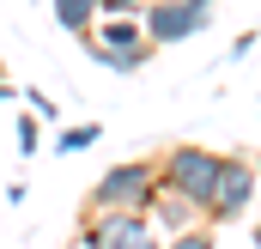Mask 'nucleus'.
I'll list each match as a JSON object with an SVG mask.
<instances>
[{
    "mask_svg": "<svg viewBox=\"0 0 261 249\" xmlns=\"http://www.w3.org/2000/svg\"><path fill=\"white\" fill-rule=\"evenodd\" d=\"M152 194H158V164L152 158H128V164H110L91 183L85 213H146Z\"/></svg>",
    "mask_w": 261,
    "mask_h": 249,
    "instance_id": "1",
    "label": "nucleus"
},
{
    "mask_svg": "<svg viewBox=\"0 0 261 249\" xmlns=\"http://www.w3.org/2000/svg\"><path fill=\"white\" fill-rule=\"evenodd\" d=\"M219 183V152H206V146H170L164 152V164H158V188H170V194H182V201H195L200 219H206V194Z\"/></svg>",
    "mask_w": 261,
    "mask_h": 249,
    "instance_id": "2",
    "label": "nucleus"
},
{
    "mask_svg": "<svg viewBox=\"0 0 261 249\" xmlns=\"http://www.w3.org/2000/svg\"><path fill=\"white\" fill-rule=\"evenodd\" d=\"M140 24H146V43H152V49L189 43V37H200V31L213 24V0H146Z\"/></svg>",
    "mask_w": 261,
    "mask_h": 249,
    "instance_id": "3",
    "label": "nucleus"
},
{
    "mask_svg": "<svg viewBox=\"0 0 261 249\" xmlns=\"http://www.w3.org/2000/svg\"><path fill=\"white\" fill-rule=\"evenodd\" d=\"M255 164L249 158H237V152H219V183L206 194V225H231V219H243L249 207H255Z\"/></svg>",
    "mask_w": 261,
    "mask_h": 249,
    "instance_id": "4",
    "label": "nucleus"
},
{
    "mask_svg": "<svg viewBox=\"0 0 261 249\" xmlns=\"http://www.w3.org/2000/svg\"><path fill=\"white\" fill-rule=\"evenodd\" d=\"M79 249H164L146 213H85Z\"/></svg>",
    "mask_w": 261,
    "mask_h": 249,
    "instance_id": "5",
    "label": "nucleus"
},
{
    "mask_svg": "<svg viewBox=\"0 0 261 249\" xmlns=\"http://www.w3.org/2000/svg\"><path fill=\"white\" fill-rule=\"evenodd\" d=\"M85 43V55L97 61V55H128V49H152L146 43V24L140 18H103V31H91V37H79Z\"/></svg>",
    "mask_w": 261,
    "mask_h": 249,
    "instance_id": "6",
    "label": "nucleus"
},
{
    "mask_svg": "<svg viewBox=\"0 0 261 249\" xmlns=\"http://www.w3.org/2000/svg\"><path fill=\"white\" fill-rule=\"evenodd\" d=\"M146 219H152V225H158L164 237H176V231H189V225H206L195 201H182V194H170V188H158V194H152V207H146Z\"/></svg>",
    "mask_w": 261,
    "mask_h": 249,
    "instance_id": "7",
    "label": "nucleus"
},
{
    "mask_svg": "<svg viewBox=\"0 0 261 249\" xmlns=\"http://www.w3.org/2000/svg\"><path fill=\"white\" fill-rule=\"evenodd\" d=\"M55 6V24L73 31V37H91L97 31V0H49Z\"/></svg>",
    "mask_w": 261,
    "mask_h": 249,
    "instance_id": "8",
    "label": "nucleus"
},
{
    "mask_svg": "<svg viewBox=\"0 0 261 249\" xmlns=\"http://www.w3.org/2000/svg\"><path fill=\"white\" fill-rule=\"evenodd\" d=\"M97 140H103V128H97V122H79V128H61L49 146H55V152L67 158V152H85V146H97Z\"/></svg>",
    "mask_w": 261,
    "mask_h": 249,
    "instance_id": "9",
    "label": "nucleus"
},
{
    "mask_svg": "<svg viewBox=\"0 0 261 249\" xmlns=\"http://www.w3.org/2000/svg\"><path fill=\"white\" fill-rule=\"evenodd\" d=\"M164 249H219V237H213V225H189V231L164 237Z\"/></svg>",
    "mask_w": 261,
    "mask_h": 249,
    "instance_id": "10",
    "label": "nucleus"
},
{
    "mask_svg": "<svg viewBox=\"0 0 261 249\" xmlns=\"http://www.w3.org/2000/svg\"><path fill=\"white\" fill-rule=\"evenodd\" d=\"M146 61H152V49H128V55H97V67H110V73H140Z\"/></svg>",
    "mask_w": 261,
    "mask_h": 249,
    "instance_id": "11",
    "label": "nucleus"
},
{
    "mask_svg": "<svg viewBox=\"0 0 261 249\" xmlns=\"http://www.w3.org/2000/svg\"><path fill=\"white\" fill-rule=\"evenodd\" d=\"M18 152H24V158L43 152V122H37V116H18Z\"/></svg>",
    "mask_w": 261,
    "mask_h": 249,
    "instance_id": "12",
    "label": "nucleus"
},
{
    "mask_svg": "<svg viewBox=\"0 0 261 249\" xmlns=\"http://www.w3.org/2000/svg\"><path fill=\"white\" fill-rule=\"evenodd\" d=\"M146 0H97V18H140Z\"/></svg>",
    "mask_w": 261,
    "mask_h": 249,
    "instance_id": "13",
    "label": "nucleus"
},
{
    "mask_svg": "<svg viewBox=\"0 0 261 249\" xmlns=\"http://www.w3.org/2000/svg\"><path fill=\"white\" fill-rule=\"evenodd\" d=\"M24 104H31V116H37V122H55V116H61V104H55L49 91H24Z\"/></svg>",
    "mask_w": 261,
    "mask_h": 249,
    "instance_id": "14",
    "label": "nucleus"
},
{
    "mask_svg": "<svg viewBox=\"0 0 261 249\" xmlns=\"http://www.w3.org/2000/svg\"><path fill=\"white\" fill-rule=\"evenodd\" d=\"M6 97H12V79H0V110H6Z\"/></svg>",
    "mask_w": 261,
    "mask_h": 249,
    "instance_id": "15",
    "label": "nucleus"
},
{
    "mask_svg": "<svg viewBox=\"0 0 261 249\" xmlns=\"http://www.w3.org/2000/svg\"><path fill=\"white\" fill-rule=\"evenodd\" d=\"M249 243H255V249H261V219H255V225H249Z\"/></svg>",
    "mask_w": 261,
    "mask_h": 249,
    "instance_id": "16",
    "label": "nucleus"
},
{
    "mask_svg": "<svg viewBox=\"0 0 261 249\" xmlns=\"http://www.w3.org/2000/svg\"><path fill=\"white\" fill-rule=\"evenodd\" d=\"M255 177H261V164H255ZM255 188H261V183H255Z\"/></svg>",
    "mask_w": 261,
    "mask_h": 249,
    "instance_id": "17",
    "label": "nucleus"
}]
</instances>
